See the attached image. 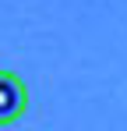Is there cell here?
<instances>
[{
	"label": "cell",
	"mask_w": 127,
	"mask_h": 131,
	"mask_svg": "<svg viewBox=\"0 0 127 131\" xmlns=\"http://www.w3.org/2000/svg\"><path fill=\"white\" fill-rule=\"evenodd\" d=\"M28 110V85L14 71H0V128L18 124Z\"/></svg>",
	"instance_id": "cell-1"
}]
</instances>
